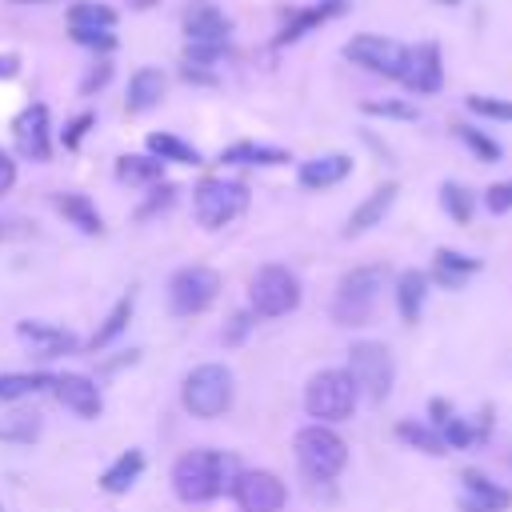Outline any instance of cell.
I'll use <instances>...</instances> for the list:
<instances>
[{"label":"cell","mask_w":512,"mask_h":512,"mask_svg":"<svg viewBox=\"0 0 512 512\" xmlns=\"http://www.w3.org/2000/svg\"><path fill=\"white\" fill-rule=\"evenodd\" d=\"M236 472H240L236 456H228L220 448H188L172 460L168 480H172V492L180 504H212L232 488Z\"/></svg>","instance_id":"1"},{"label":"cell","mask_w":512,"mask_h":512,"mask_svg":"<svg viewBox=\"0 0 512 512\" xmlns=\"http://www.w3.org/2000/svg\"><path fill=\"white\" fill-rule=\"evenodd\" d=\"M384 280H388V268L384 264H356L348 268L340 280H336V292H332V320L340 328H360L376 316V304H380V292H384Z\"/></svg>","instance_id":"2"},{"label":"cell","mask_w":512,"mask_h":512,"mask_svg":"<svg viewBox=\"0 0 512 512\" xmlns=\"http://www.w3.org/2000/svg\"><path fill=\"white\" fill-rule=\"evenodd\" d=\"M232 400H236V376L220 360H204V364L188 368L180 380V408L196 420L224 416L232 408Z\"/></svg>","instance_id":"3"},{"label":"cell","mask_w":512,"mask_h":512,"mask_svg":"<svg viewBox=\"0 0 512 512\" xmlns=\"http://www.w3.org/2000/svg\"><path fill=\"white\" fill-rule=\"evenodd\" d=\"M292 456H296V468L308 480H316V484H328V480H336L348 468V444H344V436L332 424H304V428H296Z\"/></svg>","instance_id":"4"},{"label":"cell","mask_w":512,"mask_h":512,"mask_svg":"<svg viewBox=\"0 0 512 512\" xmlns=\"http://www.w3.org/2000/svg\"><path fill=\"white\" fill-rule=\"evenodd\" d=\"M360 388L352 384L348 368H320L304 384V412L312 424H344L356 416Z\"/></svg>","instance_id":"5"},{"label":"cell","mask_w":512,"mask_h":512,"mask_svg":"<svg viewBox=\"0 0 512 512\" xmlns=\"http://www.w3.org/2000/svg\"><path fill=\"white\" fill-rule=\"evenodd\" d=\"M248 184L244 180H228V176H204L192 188V216L204 232H220L232 220H240L248 212Z\"/></svg>","instance_id":"6"},{"label":"cell","mask_w":512,"mask_h":512,"mask_svg":"<svg viewBox=\"0 0 512 512\" xmlns=\"http://www.w3.org/2000/svg\"><path fill=\"white\" fill-rule=\"evenodd\" d=\"M220 288H224V280H220L216 268H208V264H180L168 276V284H164V300H168V312L176 320H192V316H204L216 304Z\"/></svg>","instance_id":"7"},{"label":"cell","mask_w":512,"mask_h":512,"mask_svg":"<svg viewBox=\"0 0 512 512\" xmlns=\"http://www.w3.org/2000/svg\"><path fill=\"white\" fill-rule=\"evenodd\" d=\"M300 296H304L300 276L284 264H264L248 280V308L256 312V320H280V316L296 312Z\"/></svg>","instance_id":"8"},{"label":"cell","mask_w":512,"mask_h":512,"mask_svg":"<svg viewBox=\"0 0 512 512\" xmlns=\"http://www.w3.org/2000/svg\"><path fill=\"white\" fill-rule=\"evenodd\" d=\"M348 376L360 388V396H368V404H384L392 396V380H396V360H392L388 344L356 340L348 348Z\"/></svg>","instance_id":"9"},{"label":"cell","mask_w":512,"mask_h":512,"mask_svg":"<svg viewBox=\"0 0 512 512\" xmlns=\"http://www.w3.org/2000/svg\"><path fill=\"white\" fill-rule=\"evenodd\" d=\"M228 496H232V504L240 512H284L288 484L272 468H240L232 488H228Z\"/></svg>","instance_id":"10"},{"label":"cell","mask_w":512,"mask_h":512,"mask_svg":"<svg viewBox=\"0 0 512 512\" xmlns=\"http://www.w3.org/2000/svg\"><path fill=\"white\" fill-rule=\"evenodd\" d=\"M344 56L376 76H388V80H400L404 72V56H408V44H396L388 36H376V32H360L344 44Z\"/></svg>","instance_id":"11"},{"label":"cell","mask_w":512,"mask_h":512,"mask_svg":"<svg viewBox=\"0 0 512 512\" xmlns=\"http://www.w3.org/2000/svg\"><path fill=\"white\" fill-rule=\"evenodd\" d=\"M12 144L32 164H48L52 160V116H48V104H28L12 120Z\"/></svg>","instance_id":"12"},{"label":"cell","mask_w":512,"mask_h":512,"mask_svg":"<svg viewBox=\"0 0 512 512\" xmlns=\"http://www.w3.org/2000/svg\"><path fill=\"white\" fill-rule=\"evenodd\" d=\"M16 340H24L36 360H60L80 352V336L52 320H16Z\"/></svg>","instance_id":"13"},{"label":"cell","mask_w":512,"mask_h":512,"mask_svg":"<svg viewBox=\"0 0 512 512\" xmlns=\"http://www.w3.org/2000/svg\"><path fill=\"white\" fill-rule=\"evenodd\" d=\"M52 396H56L76 420H100V416H104V392H100L96 376H88V372H56Z\"/></svg>","instance_id":"14"},{"label":"cell","mask_w":512,"mask_h":512,"mask_svg":"<svg viewBox=\"0 0 512 512\" xmlns=\"http://www.w3.org/2000/svg\"><path fill=\"white\" fill-rule=\"evenodd\" d=\"M400 84L408 92H416V96H432V92L444 88V60H440V44L436 40H424V44L408 48Z\"/></svg>","instance_id":"15"},{"label":"cell","mask_w":512,"mask_h":512,"mask_svg":"<svg viewBox=\"0 0 512 512\" xmlns=\"http://www.w3.org/2000/svg\"><path fill=\"white\" fill-rule=\"evenodd\" d=\"M456 508H460V512H508V508H512V492H508L504 484L488 480L484 472L464 468V472H460Z\"/></svg>","instance_id":"16"},{"label":"cell","mask_w":512,"mask_h":512,"mask_svg":"<svg viewBox=\"0 0 512 512\" xmlns=\"http://www.w3.org/2000/svg\"><path fill=\"white\" fill-rule=\"evenodd\" d=\"M352 176V156L348 152H324V156H312L296 168V184L304 192H328L336 184H344Z\"/></svg>","instance_id":"17"},{"label":"cell","mask_w":512,"mask_h":512,"mask_svg":"<svg viewBox=\"0 0 512 512\" xmlns=\"http://www.w3.org/2000/svg\"><path fill=\"white\" fill-rule=\"evenodd\" d=\"M396 192H400V184L396 180H384V184H376L352 212H348V224H344V236L352 240V236H364V232H372L376 224H384V216L392 212V204H396Z\"/></svg>","instance_id":"18"},{"label":"cell","mask_w":512,"mask_h":512,"mask_svg":"<svg viewBox=\"0 0 512 512\" xmlns=\"http://www.w3.org/2000/svg\"><path fill=\"white\" fill-rule=\"evenodd\" d=\"M224 168H280L292 160L288 148H276V144H260V140H236L228 148H220L216 156Z\"/></svg>","instance_id":"19"},{"label":"cell","mask_w":512,"mask_h":512,"mask_svg":"<svg viewBox=\"0 0 512 512\" xmlns=\"http://www.w3.org/2000/svg\"><path fill=\"white\" fill-rule=\"evenodd\" d=\"M348 12V4L344 0H320V4H312V8H300V12H292L288 20H284V28L276 32V48H288V44H296L300 36H308L312 28H320V24H328V20H336V16H344Z\"/></svg>","instance_id":"20"},{"label":"cell","mask_w":512,"mask_h":512,"mask_svg":"<svg viewBox=\"0 0 512 512\" xmlns=\"http://www.w3.org/2000/svg\"><path fill=\"white\" fill-rule=\"evenodd\" d=\"M476 272H480V260H476V256H464V252H456V248H436V252H432V272H428V280L440 284V288H448V292H456V288H464Z\"/></svg>","instance_id":"21"},{"label":"cell","mask_w":512,"mask_h":512,"mask_svg":"<svg viewBox=\"0 0 512 512\" xmlns=\"http://www.w3.org/2000/svg\"><path fill=\"white\" fill-rule=\"evenodd\" d=\"M52 204H56V212L64 216V224H72L76 232H84V236H104V216H100V208H96L92 196H84V192H56Z\"/></svg>","instance_id":"22"},{"label":"cell","mask_w":512,"mask_h":512,"mask_svg":"<svg viewBox=\"0 0 512 512\" xmlns=\"http://www.w3.org/2000/svg\"><path fill=\"white\" fill-rule=\"evenodd\" d=\"M144 468H148V456L140 452V448H124L104 472H100V492L104 496H124L128 488H136V480L144 476Z\"/></svg>","instance_id":"23"},{"label":"cell","mask_w":512,"mask_h":512,"mask_svg":"<svg viewBox=\"0 0 512 512\" xmlns=\"http://www.w3.org/2000/svg\"><path fill=\"white\" fill-rule=\"evenodd\" d=\"M184 36H188V44H228L232 20H228L220 8L200 4V8H192V12L184 16Z\"/></svg>","instance_id":"24"},{"label":"cell","mask_w":512,"mask_h":512,"mask_svg":"<svg viewBox=\"0 0 512 512\" xmlns=\"http://www.w3.org/2000/svg\"><path fill=\"white\" fill-rule=\"evenodd\" d=\"M164 88H168V80H164L160 68H136V72L128 76L124 108H128L132 116H140V112H148V108H156V104L164 100Z\"/></svg>","instance_id":"25"},{"label":"cell","mask_w":512,"mask_h":512,"mask_svg":"<svg viewBox=\"0 0 512 512\" xmlns=\"http://www.w3.org/2000/svg\"><path fill=\"white\" fill-rule=\"evenodd\" d=\"M132 312H136V292H124L112 308H108V316L96 324V332L88 336V352H104V348H112L124 332H128V324H132Z\"/></svg>","instance_id":"26"},{"label":"cell","mask_w":512,"mask_h":512,"mask_svg":"<svg viewBox=\"0 0 512 512\" xmlns=\"http://www.w3.org/2000/svg\"><path fill=\"white\" fill-rule=\"evenodd\" d=\"M428 288H432V280H428V272H420V268H404V272L396 276V312H400L404 324H416V320H420L424 300H428Z\"/></svg>","instance_id":"27"},{"label":"cell","mask_w":512,"mask_h":512,"mask_svg":"<svg viewBox=\"0 0 512 512\" xmlns=\"http://www.w3.org/2000/svg\"><path fill=\"white\" fill-rule=\"evenodd\" d=\"M116 180L128 188H152L164 180V160H156L152 152H124L116 156Z\"/></svg>","instance_id":"28"},{"label":"cell","mask_w":512,"mask_h":512,"mask_svg":"<svg viewBox=\"0 0 512 512\" xmlns=\"http://www.w3.org/2000/svg\"><path fill=\"white\" fill-rule=\"evenodd\" d=\"M52 380H56V372H44V368L0 372V404H16V400L40 396V392H52Z\"/></svg>","instance_id":"29"},{"label":"cell","mask_w":512,"mask_h":512,"mask_svg":"<svg viewBox=\"0 0 512 512\" xmlns=\"http://www.w3.org/2000/svg\"><path fill=\"white\" fill-rule=\"evenodd\" d=\"M44 432V416L32 412V408H12L0 416V444H16V448H28L36 444Z\"/></svg>","instance_id":"30"},{"label":"cell","mask_w":512,"mask_h":512,"mask_svg":"<svg viewBox=\"0 0 512 512\" xmlns=\"http://www.w3.org/2000/svg\"><path fill=\"white\" fill-rule=\"evenodd\" d=\"M144 144H148V152L156 156V160H164V164H204V156L188 144V140H180L176 132H148L144 136Z\"/></svg>","instance_id":"31"},{"label":"cell","mask_w":512,"mask_h":512,"mask_svg":"<svg viewBox=\"0 0 512 512\" xmlns=\"http://www.w3.org/2000/svg\"><path fill=\"white\" fill-rule=\"evenodd\" d=\"M396 440H404L408 448H416V452H424V456H444V452H448L444 440H440V432H436L428 420H400V424H396Z\"/></svg>","instance_id":"32"},{"label":"cell","mask_w":512,"mask_h":512,"mask_svg":"<svg viewBox=\"0 0 512 512\" xmlns=\"http://www.w3.org/2000/svg\"><path fill=\"white\" fill-rule=\"evenodd\" d=\"M116 8L112 4H100V0H80L68 8V28H104V32H116Z\"/></svg>","instance_id":"33"},{"label":"cell","mask_w":512,"mask_h":512,"mask_svg":"<svg viewBox=\"0 0 512 512\" xmlns=\"http://www.w3.org/2000/svg\"><path fill=\"white\" fill-rule=\"evenodd\" d=\"M440 208L456 220V224H472V212H476V196L464 188V184H456V180H444L440 184Z\"/></svg>","instance_id":"34"},{"label":"cell","mask_w":512,"mask_h":512,"mask_svg":"<svg viewBox=\"0 0 512 512\" xmlns=\"http://www.w3.org/2000/svg\"><path fill=\"white\" fill-rule=\"evenodd\" d=\"M456 140L480 160V164H496L504 152H500V144L488 136V132H480V128H472V124H456Z\"/></svg>","instance_id":"35"},{"label":"cell","mask_w":512,"mask_h":512,"mask_svg":"<svg viewBox=\"0 0 512 512\" xmlns=\"http://www.w3.org/2000/svg\"><path fill=\"white\" fill-rule=\"evenodd\" d=\"M176 184H168V180H160V184H152L148 188V196L140 200V208H136V220H152V216H160V212H168L172 204H176Z\"/></svg>","instance_id":"36"},{"label":"cell","mask_w":512,"mask_h":512,"mask_svg":"<svg viewBox=\"0 0 512 512\" xmlns=\"http://www.w3.org/2000/svg\"><path fill=\"white\" fill-rule=\"evenodd\" d=\"M440 440H444V448L452 452H468V448H480V436H476V428H472V420H464V416H452L444 428H440Z\"/></svg>","instance_id":"37"},{"label":"cell","mask_w":512,"mask_h":512,"mask_svg":"<svg viewBox=\"0 0 512 512\" xmlns=\"http://www.w3.org/2000/svg\"><path fill=\"white\" fill-rule=\"evenodd\" d=\"M256 328V312L252 308H240V312H232V320L224 324V332H220V340H224V348H240L244 340H248V332Z\"/></svg>","instance_id":"38"},{"label":"cell","mask_w":512,"mask_h":512,"mask_svg":"<svg viewBox=\"0 0 512 512\" xmlns=\"http://www.w3.org/2000/svg\"><path fill=\"white\" fill-rule=\"evenodd\" d=\"M468 104V112H476V116H484V120H508L512 124V100H500V96H468L464 100Z\"/></svg>","instance_id":"39"},{"label":"cell","mask_w":512,"mask_h":512,"mask_svg":"<svg viewBox=\"0 0 512 512\" xmlns=\"http://www.w3.org/2000/svg\"><path fill=\"white\" fill-rule=\"evenodd\" d=\"M68 36H72L80 48L100 52V56H108V52L116 48V32H104V28H68Z\"/></svg>","instance_id":"40"},{"label":"cell","mask_w":512,"mask_h":512,"mask_svg":"<svg viewBox=\"0 0 512 512\" xmlns=\"http://www.w3.org/2000/svg\"><path fill=\"white\" fill-rule=\"evenodd\" d=\"M364 112L368 116H384V120H416V104L408 100H364Z\"/></svg>","instance_id":"41"},{"label":"cell","mask_w":512,"mask_h":512,"mask_svg":"<svg viewBox=\"0 0 512 512\" xmlns=\"http://www.w3.org/2000/svg\"><path fill=\"white\" fill-rule=\"evenodd\" d=\"M92 124H96V112H80V116H72V120L64 124V132H60V144H64L68 152H76V148L84 144V136L92 132Z\"/></svg>","instance_id":"42"},{"label":"cell","mask_w":512,"mask_h":512,"mask_svg":"<svg viewBox=\"0 0 512 512\" xmlns=\"http://www.w3.org/2000/svg\"><path fill=\"white\" fill-rule=\"evenodd\" d=\"M480 200H484V208H488L492 216L512 212V180H496V184H488Z\"/></svg>","instance_id":"43"},{"label":"cell","mask_w":512,"mask_h":512,"mask_svg":"<svg viewBox=\"0 0 512 512\" xmlns=\"http://www.w3.org/2000/svg\"><path fill=\"white\" fill-rule=\"evenodd\" d=\"M452 416H456V408H452L444 396H432V400H428V424H432L436 432H440V428H444Z\"/></svg>","instance_id":"44"},{"label":"cell","mask_w":512,"mask_h":512,"mask_svg":"<svg viewBox=\"0 0 512 512\" xmlns=\"http://www.w3.org/2000/svg\"><path fill=\"white\" fill-rule=\"evenodd\" d=\"M108 76H112V64L104 60L100 68H92V72L84 76V84H80V92H84V96H92V92H100V88L108 84Z\"/></svg>","instance_id":"45"},{"label":"cell","mask_w":512,"mask_h":512,"mask_svg":"<svg viewBox=\"0 0 512 512\" xmlns=\"http://www.w3.org/2000/svg\"><path fill=\"white\" fill-rule=\"evenodd\" d=\"M12 188H16V160H12V152L0 148V196H8Z\"/></svg>","instance_id":"46"},{"label":"cell","mask_w":512,"mask_h":512,"mask_svg":"<svg viewBox=\"0 0 512 512\" xmlns=\"http://www.w3.org/2000/svg\"><path fill=\"white\" fill-rule=\"evenodd\" d=\"M180 72H184L188 84H216V72H208V68H192V64H184Z\"/></svg>","instance_id":"47"},{"label":"cell","mask_w":512,"mask_h":512,"mask_svg":"<svg viewBox=\"0 0 512 512\" xmlns=\"http://www.w3.org/2000/svg\"><path fill=\"white\" fill-rule=\"evenodd\" d=\"M20 72V56L16 52H0V80H12Z\"/></svg>","instance_id":"48"},{"label":"cell","mask_w":512,"mask_h":512,"mask_svg":"<svg viewBox=\"0 0 512 512\" xmlns=\"http://www.w3.org/2000/svg\"><path fill=\"white\" fill-rule=\"evenodd\" d=\"M136 360H140V352H136V348H128V352H124V356H116V360H108V364H104V372H120V368H124V364H128V368H132V364H136Z\"/></svg>","instance_id":"49"},{"label":"cell","mask_w":512,"mask_h":512,"mask_svg":"<svg viewBox=\"0 0 512 512\" xmlns=\"http://www.w3.org/2000/svg\"><path fill=\"white\" fill-rule=\"evenodd\" d=\"M152 4H156V0H128V8H136V12H140V8H152Z\"/></svg>","instance_id":"50"},{"label":"cell","mask_w":512,"mask_h":512,"mask_svg":"<svg viewBox=\"0 0 512 512\" xmlns=\"http://www.w3.org/2000/svg\"><path fill=\"white\" fill-rule=\"evenodd\" d=\"M16 4H44V0H16Z\"/></svg>","instance_id":"51"},{"label":"cell","mask_w":512,"mask_h":512,"mask_svg":"<svg viewBox=\"0 0 512 512\" xmlns=\"http://www.w3.org/2000/svg\"><path fill=\"white\" fill-rule=\"evenodd\" d=\"M440 4H460V0H440Z\"/></svg>","instance_id":"52"},{"label":"cell","mask_w":512,"mask_h":512,"mask_svg":"<svg viewBox=\"0 0 512 512\" xmlns=\"http://www.w3.org/2000/svg\"><path fill=\"white\" fill-rule=\"evenodd\" d=\"M0 240H4V224H0Z\"/></svg>","instance_id":"53"},{"label":"cell","mask_w":512,"mask_h":512,"mask_svg":"<svg viewBox=\"0 0 512 512\" xmlns=\"http://www.w3.org/2000/svg\"><path fill=\"white\" fill-rule=\"evenodd\" d=\"M0 512H4V504H0Z\"/></svg>","instance_id":"54"}]
</instances>
